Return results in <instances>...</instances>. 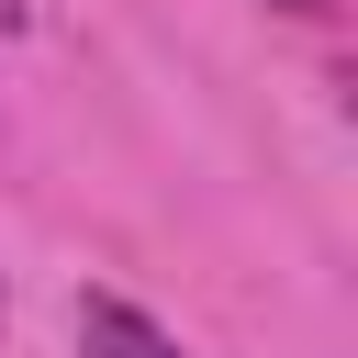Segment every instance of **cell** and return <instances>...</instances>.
I'll return each instance as SVG.
<instances>
[{
	"instance_id": "obj_1",
	"label": "cell",
	"mask_w": 358,
	"mask_h": 358,
	"mask_svg": "<svg viewBox=\"0 0 358 358\" xmlns=\"http://www.w3.org/2000/svg\"><path fill=\"white\" fill-rule=\"evenodd\" d=\"M78 358H179V336L134 313L123 291H78Z\"/></svg>"
},
{
	"instance_id": "obj_2",
	"label": "cell",
	"mask_w": 358,
	"mask_h": 358,
	"mask_svg": "<svg viewBox=\"0 0 358 358\" xmlns=\"http://www.w3.org/2000/svg\"><path fill=\"white\" fill-rule=\"evenodd\" d=\"M268 11H336V0H268Z\"/></svg>"
}]
</instances>
